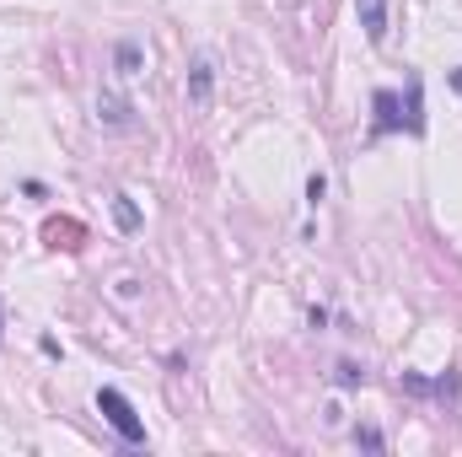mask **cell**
Segmentation results:
<instances>
[{
    "label": "cell",
    "mask_w": 462,
    "mask_h": 457,
    "mask_svg": "<svg viewBox=\"0 0 462 457\" xmlns=\"http://www.w3.org/2000/svg\"><path fill=\"white\" fill-rule=\"evenodd\" d=\"M97 415L118 431V442H124V447H145V420L134 415V404H129L118 387H97Z\"/></svg>",
    "instance_id": "6da1fadb"
},
{
    "label": "cell",
    "mask_w": 462,
    "mask_h": 457,
    "mask_svg": "<svg viewBox=\"0 0 462 457\" xmlns=\"http://www.w3.org/2000/svg\"><path fill=\"white\" fill-rule=\"evenodd\" d=\"M398 129H409V124H403V98H398L393 87H376V92H371V140H387V135H398Z\"/></svg>",
    "instance_id": "7a4b0ae2"
},
{
    "label": "cell",
    "mask_w": 462,
    "mask_h": 457,
    "mask_svg": "<svg viewBox=\"0 0 462 457\" xmlns=\"http://www.w3.org/2000/svg\"><path fill=\"white\" fill-rule=\"evenodd\" d=\"M360 11V27H365V43H387V0H355Z\"/></svg>",
    "instance_id": "3957f363"
},
{
    "label": "cell",
    "mask_w": 462,
    "mask_h": 457,
    "mask_svg": "<svg viewBox=\"0 0 462 457\" xmlns=\"http://www.w3.org/2000/svg\"><path fill=\"white\" fill-rule=\"evenodd\" d=\"M210 92H216V60H210V54H199V60L189 65V98L205 108V103H210Z\"/></svg>",
    "instance_id": "277c9868"
},
{
    "label": "cell",
    "mask_w": 462,
    "mask_h": 457,
    "mask_svg": "<svg viewBox=\"0 0 462 457\" xmlns=\"http://www.w3.org/2000/svg\"><path fill=\"white\" fill-rule=\"evenodd\" d=\"M403 124H409V135H425V81H420V70H409V103H403Z\"/></svg>",
    "instance_id": "5b68a950"
},
{
    "label": "cell",
    "mask_w": 462,
    "mask_h": 457,
    "mask_svg": "<svg viewBox=\"0 0 462 457\" xmlns=\"http://www.w3.org/2000/svg\"><path fill=\"white\" fill-rule=\"evenodd\" d=\"M43 242H49V247L76 253V247L87 242V227H81V221H49V227H43Z\"/></svg>",
    "instance_id": "8992f818"
},
{
    "label": "cell",
    "mask_w": 462,
    "mask_h": 457,
    "mask_svg": "<svg viewBox=\"0 0 462 457\" xmlns=\"http://www.w3.org/2000/svg\"><path fill=\"white\" fill-rule=\"evenodd\" d=\"M349 442H355L360 452H382V447H387V436H382L376 425H355V431H349Z\"/></svg>",
    "instance_id": "52a82bcc"
},
{
    "label": "cell",
    "mask_w": 462,
    "mask_h": 457,
    "mask_svg": "<svg viewBox=\"0 0 462 457\" xmlns=\"http://www.w3.org/2000/svg\"><path fill=\"white\" fill-rule=\"evenodd\" d=\"M114 221H118V231L140 227V210H134V200H129V194H114Z\"/></svg>",
    "instance_id": "ba28073f"
},
{
    "label": "cell",
    "mask_w": 462,
    "mask_h": 457,
    "mask_svg": "<svg viewBox=\"0 0 462 457\" xmlns=\"http://www.w3.org/2000/svg\"><path fill=\"white\" fill-rule=\"evenodd\" d=\"M118 76H140V60H145V54H140V43H118Z\"/></svg>",
    "instance_id": "9c48e42d"
},
{
    "label": "cell",
    "mask_w": 462,
    "mask_h": 457,
    "mask_svg": "<svg viewBox=\"0 0 462 457\" xmlns=\"http://www.w3.org/2000/svg\"><path fill=\"white\" fill-rule=\"evenodd\" d=\"M334 382H339V387H360V382H365V366H355V360H339V366H334Z\"/></svg>",
    "instance_id": "30bf717a"
},
{
    "label": "cell",
    "mask_w": 462,
    "mask_h": 457,
    "mask_svg": "<svg viewBox=\"0 0 462 457\" xmlns=\"http://www.w3.org/2000/svg\"><path fill=\"white\" fill-rule=\"evenodd\" d=\"M323 194H328V178H323V173H312V178H307V205H318Z\"/></svg>",
    "instance_id": "8fae6325"
},
{
    "label": "cell",
    "mask_w": 462,
    "mask_h": 457,
    "mask_svg": "<svg viewBox=\"0 0 462 457\" xmlns=\"http://www.w3.org/2000/svg\"><path fill=\"white\" fill-rule=\"evenodd\" d=\"M103 108H108V124H129V103H118V98H108V103H103Z\"/></svg>",
    "instance_id": "7c38bea8"
},
{
    "label": "cell",
    "mask_w": 462,
    "mask_h": 457,
    "mask_svg": "<svg viewBox=\"0 0 462 457\" xmlns=\"http://www.w3.org/2000/svg\"><path fill=\"white\" fill-rule=\"evenodd\" d=\"M452 92H462V65L452 70Z\"/></svg>",
    "instance_id": "4fadbf2b"
},
{
    "label": "cell",
    "mask_w": 462,
    "mask_h": 457,
    "mask_svg": "<svg viewBox=\"0 0 462 457\" xmlns=\"http://www.w3.org/2000/svg\"><path fill=\"white\" fill-rule=\"evenodd\" d=\"M0 334H5V312H0Z\"/></svg>",
    "instance_id": "5bb4252c"
}]
</instances>
